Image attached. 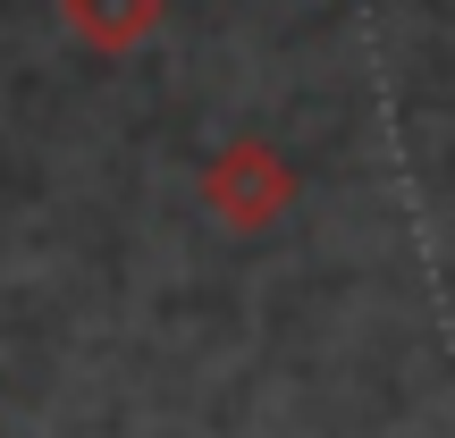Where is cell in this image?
<instances>
[{
  "label": "cell",
  "mask_w": 455,
  "mask_h": 438,
  "mask_svg": "<svg viewBox=\"0 0 455 438\" xmlns=\"http://www.w3.org/2000/svg\"><path fill=\"white\" fill-rule=\"evenodd\" d=\"M203 203H212L228 227H270V219L295 203V169L278 161L270 144H253V135H244V144H228L220 161L203 169Z\"/></svg>",
  "instance_id": "6da1fadb"
},
{
  "label": "cell",
  "mask_w": 455,
  "mask_h": 438,
  "mask_svg": "<svg viewBox=\"0 0 455 438\" xmlns=\"http://www.w3.org/2000/svg\"><path fill=\"white\" fill-rule=\"evenodd\" d=\"M60 17L76 26V43H93V51H135V43H152V26H161V0H60Z\"/></svg>",
  "instance_id": "7a4b0ae2"
}]
</instances>
